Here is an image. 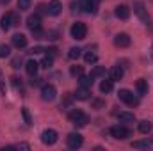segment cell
<instances>
[{
	"instance_id": "1",
	"label": "cell",
	"mask_w": 153,
	"mask_h": 151,
	"mask_svg": "<svg viewBox=\"0 0 153 151\" xmlns=\"http://www.w3.org/2000/svg\"><path fill=\"white\" fill-rule=\"evenodd\" d=\"M68 117H70V121L75 124L76 128H82V126H85L89 123V115H85V114L82 112V110H78V109L76 110H71Z\"/></svg>"
},
{
	"instance_id": "2",
	"label": "cell",
	"mask_w": 153,
	"mask_h": 151,
	"mask_svg": "<svg viewBox=\"0 0 153 151\" xmlns=\"http://www.w3.org/2000/svg\"><path fill=\"white\" fill-rule=\"evenodd\" d=\"M134 13L137 14V18H139L143 23L150 25V14H148V11H146L144 4H143L141 0H135V2H134Z\"/></svg>"
},
{
	"instance_id": "3",
	"label": "cell",
	"mask_w": 153,
	"mask_h": 151,
	"mask_svg": "<svg viewBox=\"0 0 153 151\" xmlns=\"http://www.w3.org/2000/svg\"><path fill=\"white\" fill-rule=\"evenodd\" d=\"M117 98H119L121 101H125L126 105H130V107H137V105H139V98H135L134 93H130L128 89H119Z\"/></svg>"
},
{
	"instance_id": "4",
	"label": "cell",
	"mask_w": 153,
	"mask_h": 151,
	"mask_svg": "<svg viewBox=\"0 0 153 151\" xmlns=\"http://www.w3.org/2000/svg\"><path fill=\"white\" fill-rule=\"evenodd\" d=\"M70 34H71V38H73V39H76V41H82V39H85V36H87V27H85L84 23L76 21V23H73V25H71Z\"/></svg>"
},
{
	"instance_id": "5",
	"label": "cell",
	"mask_w": 153,
	"mask_h": 151,
	"mask_svg": "<svg viewBox=\"0 0 153 151\" xmlns=\"http://www.w3.org/2000/svg\"><path fill=\"white\" fill-rule=\"evenodd\" d=\"M55 96H57V89H55V85H52V84H45V85L41 87V98H43V101H53Z\"/></svg>"
},
{
	"instance_id": "6",
	"label": "cell",
	"mask_w": 153,
	"mask_h": 151,
	"mask_svg": "<svg viewBox=\"0 0 153 151\" xmlns=\"http://www.w3.org/2000/svg\"><path fill=\"white\" fill-rule=\"evenodd\" d=\"M57 139H59V135H57V132H55V130H52V128H46V130H43V133H41V142H43V144H46V146L55 144V142H57Z\"/></svg>"
},
{
	"instance_id": "7",
	"label": "cell",
	"mask_w": 153,
	"mask_h": 151,
	"mask_svg": "<svg viewBox=\"0 0 153 151\" xmlns=\"http://www.w3.org/2000/svg\"><path fill=\"white\" fill-rule=\"evenodd\" d=\"M111 135L114 137V139H119V141H125V139H128L130 137V130L126 128V126H121V124H116L111 128Z\"/></svg>"
},
{
	"instance_id": "8",
	"label": "cell",
	"mask_w": 153,
	"mask_h": 151,
	"mask_svg": "<svg viewBox=\"0 0 153 151\" xmlns=\"http://www.w3.org/2000/svg\"><path fill=\"white\" fill-rule=\"evenodd\" d=\"M66 142H68V148H70V150H78V148L82 146V142H84V137H82L80 133L73 132V133H70V135H68Z\"/></svg>"
},
{
	"instance_id": "9",
	"label": "cell",
	"mask_w": 153,
	"mask_h": 151,
	"mask_svg": "<svg viewBox=\"0 0 153 151\" xmlns=\"http://www.w3.org/2000/svg\"><path fill=\"white\" fill-rule=\"evenodd\" d=\"M130 43H132V39L128 34H125V32H119V34H116L114 38V44L117 48H126V46H130Z\"/></svg>"
},
{
	"instance_id": "10",
	"label": "cell",
	"mask_w": 153,
	"mask_h": 151,
	"mask_svg": "<svg viewBox=\"0 0 153 151\" xmlns=\"http://www.w3.org/2000/svg\"><path fill=\"white\" fill-rule=\"evenodd\" d=\"M78 4H80V7H82L85 13H89V14H94V13H96V2H94V0H78Z\"/></svg>"
},
{
	"instance_id": "11",
	"label": "cell",
	"mask_w": 153,
	"mask_h": 151,
	"mask_svg": "<svg viewBox=\"0 0 153 151\" xmlns=\"http://www.w3.org/2000/svg\"><path fill=\"white\" fill-rule=\"evenodd\" d=\"M114 14L119 18V20H128V18H130V9H128V5L121 4V5H117V7H116Z\"/></svg>"
},
{
	"instance_id": "12",
	"label": "cell",
	"mask_w": 153,
	"mask_h": 151,
	"mask_svg": "<svg viewBox=\"0 0 153 151\" xmlns=\"http://www.w3.org/2000/svg\"><path fill=\"white\" fill-rule=\"evenodd\" d=\"M27 27H29L30 30L41 29V18H39V14H30V16L27 18Z\"/></svg>"
},
{
	"instance_id": "13",
	"label": "cell",
	"mask_w": 153,
	"mask_h": 151,
	"mask_svg": "<svg viewBox=\"0 0 153 151\" xmlns=\"http://www.w3.org/2000/svg\"><path fill=\"white\" fill-rule=\"evenodd\" d=\"M61 11H62V4H61L59 0H52V2L48 4V14H52V16H59Z\"/></svg>"
},
{
	"instance_id": "14",
	"label": "cell",
	"mask_w": 153,
	"mask_h": 151,
	"mask_svg": "<svg viewBox=\"0 0 153 151\" xmlns=\"http://www.w3.org/2000/svg\"><path fill=\"white\" fill-rule=\"evenodd\" d=\"M13 46H16V48H25V46H27V36L22 34V32L14 34V36H13Z\"/></svg>"
},
{
	"instance_id": "15",
	"label": "cell",
	"mask_w": 153,
	"mask_h": 151,
	"mask_svg": "<svg viewBox=\"0 0 153 151\" xmlns=\"http://www.w3.org/2000/svg\"><path fill=\"white\" fill-rule=\"evenodd\" d=\"M112 89H114V80L111 78V80H102V84H100V91L103 93V94H109V93H112Z\"/></svg>"
},
{
	"instance_id": "16",
	"label": "cell",
	"mask_w": 153,
	"mask_h": 151,
	"mask_svg": "<svg viewBox=\"0 0 153 151\" xmlns=\"http://www.w3.org/2000/svg\"><path fill=\"white\" fill-rule=\"evenodd\" d=\"M135 89H137L139 96H144V94H148V82H146L144 78H139V80L135 82Z\"/></svg>"
},
{
	"instance_id": "17",
	"label": "cell",
	"mask_w": 153,
	"mask_h": 151,
	"mask_svg": "<svg viewBox=\"0 0 153 151\" xmlns=\"http://www.w3.org/2000/svg\"><path fill=\"white\" fill-rule=\"evenodd\" d=\"M73 98L75 100H89L91 98V93H89V89H85V87H80V89H76V93L73 94Z\"/></svg>"
},
{
	"instance_id": "18",
	"label": "cell",
	"mask_w": 153,
	"mask_h": 151,
	"mask_svg": "<svg viewBox=\"0 0 153 151\" xmlns=\"http://www.w3.org/2000/svg\"><path fill=\"white\" fill-rule=\"evenodd\" d=\"M93 82H94V78L89 75V76H85V75H82V76H78V84H80V87H85V89H91L93 87Z\"/></svg>"
},
{
	"instance_id": "19",
	"label": "cell",
	"mask_w": 153,
	"mask_h": 151,
	"mask_svg": "<svg viewBox=\"0 0 153 151\" xmlns=\"http://www.w3.org/2000/svg\"><path fill=\"white\" fill-rule=\"evenodd\" d=\"M0 23H2V29H4V30H9V29L13 27V13H7V14H4Z\"/></svg>"
},
{
	"instance_id": "20",
	"label": "cell",
	"mask_w": 153,
	"mask_h": 151,
	"mask_svg": "<svg viewBox=\"0 0 153 151\" xmlns=\"http://www.w3.org/2000/svg\"><path fill=\"white\" fill-rule=\"evenodd\" d=\"M38 70H39V64L36 62V61H29V62L25 64V71H27L30 76H36Z\"/></svg>"
},
{
	"instance_id": "21",
	"label": "cell",
	"mask_w": 153,
	"mask_h": 151,
	"mask_svg": "<svg viewBox=\"0 0 153 151\" xmlns=\"http://www.w3.org/2000/svg\"><path fill=\"white\" fill-rule=\"evenodd\" d=\"M117 119L121 123H135V115L132 112H119L117 114Z\"/></svg>"
},
{
	"instance_id": "22",
	"label": "cell",
	"mask_w": 153,
	"mask_h": 151,
	"mask_svg": "<svg viewBox=\"0 0 153 151\" xmlns=\"http://www.w3.org/2000/svg\"><path fill=\"white\" fill-rule=\"evenodd\" d=\"M152 130H153V124L148 121V119H144V121H141V123H139V132H141V133L148 135Z\"/></svg>"
},
{
	"instance_id": "23",
	"label": "cell",
	"mask_w": 153,
	"mask_h": 151,
	"mask_svg": "<svg viewBox=\"0 0 153 151\" xmlns=\"http://www.w3.org/2000/svg\"><path fill=\"white\" fill-rule=\"evenodd\" d=\"M123 75H125V71H123V68H121L119 64L114 66V68H112V71H111V78H112V80H121Z\"/></svg>"
},
{
	"instance_id": "24",
	"label": "cell",
	"mask_w": 153,
	"mask_h": 151,
	"mask_svg": "<svg viewBox=\"0 0 153 151\" xmlns=\"http://www.w3.org/2000/svg\"><path fill=\"white\" fill-rule=\"evenodd\" d=\"M39 66H41V68H45V70H50V68L53 66V57H52V55H45V57L41 59Z\"/></svg>"
},
{
	"instance_id": "25",
	"label": "cell",
	"mask_w": 153,
	"mask_h": 151,
	"mask_svg": "<svg viewBox=\"0 0 153 151\" xmlns=\"http://www.w3.org/2000/svg\"><path fill=\"white\" fill-rule=\"evenodd\" d=\"M150 146H152V142L148 139H144V141H134L132 142V148H135V150H143V148H150Z\"/></svg>"
},
{
	"instance_id": "26",
	"label": "cell",
	"mask_w": 153,
	"mask_h": 151,
	"mask_svg": "<svg viewBox=\"0 0 153 151\" xmlns=\"http://www.w3.org/2000/svg\"><path fill=\"white\" fill-rule=\"evenodd\" d=\"M70 75L73 76V78H78V76H82V75H84V68H82V66H78V64L71 66V68H70Z\"/></svg>"
},
{
	"instance_id": "27",
	"label": "cell",
	"mask_w": 153,
	"mask_h": 151,
	"mask_svg": "<svg viewBox=\"0 0 153 151\" xmlns=\"http://www.w3.org/2000/svg\"><path fill=\"white\" fill-rule=\"evenodd\" d=\"M80 55H82V50H80L78 46H73V48H70V52H68V57H70L71 61H76Z\"/></svg>"
},
{
	"instance_id": "28",
	"label": "cell",
	"mask_w": 153,
	"mask_h": 151,
	"mask_svg": "<svg viewBox=\"0 0 153 151\" xmlns=\"http://www.w3.org/2000/svg\"><path fill=\"white\" fill-rule=\"evenodd\" d=\"M93 78H100V76H105V66H96L93 71H91Z\"/></svg>"
},
{
	"instance_id": "29",
	"label": "cell",
	"mask_w": 153,
	"mask_h": 151,
	"mask_svg": "<svg viewBox=\"0 0 153 151\" xmlns=\"http://www.w3.org/2000/svg\"><path fill=\"white\" fill-rule=\"evenodd\" d=\"M84 61H85L87 64H94V62L98 61V55H96V53H93V52H87V53L84 55Z\"/></svg>"
},
{
	"instance_id": "30",
	"label": "cell",
	"mask_w": 153,
	"mask_h": 151,
	"mask_svg": "<svg viewBox=\"0 0 153 151\" xmlns=\"http://www.w3.org/2000/svg\"><path fill=\"white\" fill-rule=\"evenodd\" d=\"M22 114H23V119H25V123H27L29 126H32L34 123H32V117H30V112H29V109H27V107H23V109H22Z\"/></svg>"
},
{
	"instance_id": "31",
	"label": "cell",
	"mask_w": 153,
	"mask_h": 151,
	"mask_svg": "<svg viewBox=\"0 0 153 151\" xmlns=\"http://www.w3.org/2000/svg\"><path fill=\"white\" fill-rule=\"evenodd\" d=\"M11 55V48L7 44H0V59H5Z\"/></svg>"
},
{
	"instance_id": "32",
	"label": "cell",
	"mask_w": 153,
	"mask_h": 151,
	"mask_svg": "<svg viewBox=\"0 0 153 151\" xmlns=\"http://www.w3.org/2000/svg\"><path fill=\"white\" fill-rule=\"evenodd\" d=\"M18 9H20V11L30 9V0H18Z\"/></svg>"
},
{
	"instance_id": "33",
	"label": "cell",
	"mask_w": 153,
	"mask_h": 151,
	"mask_svg": "<svg viewBox=\"0 0 153 151\" xmlns=\"http://www.w3.org/2000/svg\"><path fill=\"white\" fill-rule=\"evenodd\" d=\"M11 84H13V87H22V80L18 78V76H11Z\"/></svg>"
},
{
	"instance_id": "34",
	"label": "cell",
	"mask_w": 153,
	"mask_h": 151,
	"mask_svg": "<svg viewBox=\"0 0 153 151\" xmlns=\"http://www.w3.org/2000/svg\"><path fill=\"white\" fill-rule=\"evenodd\" d=\"M41 52H45L41 46H34V48H30V50H29V53H32V55H34V53H41Z\"/></svg>"
},
{
	"instance_id": "35",
	"label": "cell",
	"mask_w": 153,
	"mask_h": 151,
	"mask_svg": "<svg viewBox=\"0 0 153 151\" xmlns=\"http://www.w3.org/2000/svg\"><path fill=\"white\" fill-rule=\"evenodd\" d=\"M45 52H46V55H52V57L57 55V48H53V46H52V48H46Z\"/></svg>"
},
{
	"instance_id": "36",
	"label": "cell",
	"mask_w": 153,
	"mask_h": 151,
	"mask_svg": "<svg viewBox=\"0 0 153 151\" xmlns=\"http://www.w3.org/2000/svg\"><path fill=\"white\" fill-rule=\"evenodd\" d=\"M20 64H22V59H20V57L13 59V62H11V66H13V68H20Z\"/></svg>"
},
{
	"instance_id": "37",
	"label": "cell",
	"mask_w": 153,
	"mask_h": 151,
	"mask_svg": "<svg viewBox=\"0 0 153 151\" xmlns=\"http://www.w3.org/2000/svg\"><path fill=\"white\" fill-rule=\"evenodd\" d=\"M34 32V36H36V39H43V36H45V32L41 30V29H38V30H32Z\"/></svg>"
},
{
	"instance_id": "38",
	"label": "cell",
	"mask_w": 153,
	"mask_h": 151,
	"mask_svg": "<svg viewBox=\"0 0 153 151\" xmlns=\"http://www.w3.org/2000/svg\"><path fill=\"white\" fill-rule=\"evenodd\" d=\"M41 80H43V78H36V76H32L30 84H32V85H39V84H41Z\"/></svg>"
},
{
	"instance_id": "39",
	"label": "cell",
	"mask_w": 153,
	"mask_h": 151,
	"mask_svg": "<svg viewBox=\"0 0 153 151\" xmlns=\"http://www.w3.org/2000/svg\"><path fill=\"white\" fill-rule=\"evenodd\" d=\"M16 150H30V146L23 142V144H18V146H16Z\"/></svg>"
},
{
	"instance_id": "40",
	"label": "cell",
	"mask_w": 153,
	"mask_h": 151,
	"mask_svg": "<svg viewBox=\"0 0 153 151\" xmlns=\"http://www.w3.org/2000/svg\"><path fill=\"white\" fill-rule=\"evenodd\" d=\"M0 91L5 94V85H4V78H2V73H0Z\"/></svg>"
},
{
	"instance_id": "41",
	"label": "cell",
	"mask_w": 153,
	"mask_h": 151,
	"mask_svg": "<svg viewBox=\"0 0 153 151\" xmlns=\"http://www.w3.org/2000/svg\"><path fill=\"white\" fill-rule=\"evenodd\" d=\"M0 2H2V4H9L11 0H0Z\"/></svg>"
},
{
	"instance_id": "42",
	"label": "cell",
	"mask_w": 153,
	"mask_h": 151,
	"mask_svg": "<svg viewBox=\"0 0 153 151\" xmlns=\"http://www.w3.org/2000/svg\"><path fill=\"white\" fill-rule=\"evenodd\" d=\"M150 55H152V61H153V44H152V52H150Z\"/></svg>"
},
{
	"instance_id": "43",
	"label": "cell",
	"mask_w": 153,
	"mask_h": 151,
	"mask_svg": "<svg viewBox=\"0 0 153 151\" xmlns=\"http://www.w3.org/2000/svg\"><path fill=\"white\" fill-rule=\"evenodd\" d=\"M94 2H100V0H94Z\"/></svg>"
},
{
	"instance_id": "44",
	"label": "cell",
	"mask_w": 153,
	"mask_h": 151,
	"mask_svg": "<svg viewBox=\"0 0 153 151\" xmlns=\"http://www.w3.org/2000/svg\"><path fill=\"white\" fill-rule=\"evenodd\" d=\"M152 2H153V0H152Z\"/></svg>"
}]
</instances>
